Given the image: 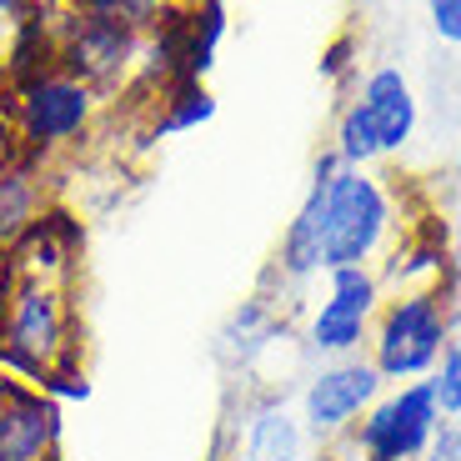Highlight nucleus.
<instances>
[{"label": "nucleus", "mask_w": 461, "mask_h": 461, "mask_svg": "<svg viewBox=\"0 0 461 461\" xmlns=\"http://www.w3.org/2000/svg\"><path fill=\"white\" fill-rule=\"evenodd\" d=\"M11 296L0 326V371L35 386H76L86 361L81 306V230L66 211H50L31 236L0 251Z\"/></svg>", "instance_id": "obj_1"}, {"label": "nucleus", "mask_w": 461, "mask_h": 461, "mask_svg": "<svg viewBox=\"0 0 461 461\" xmlns=\"http://www.w3.org/2000/svg\"><path fill=\"white\" fill-rule=\"evenodd\" d=\"M406 236L402 201L376 166H346L331 150L316 156L312 185L296 216L281 230V246L261 286L286 301H306L312 281L336 266H381Z\"/></svg>", "instance_id": "obj_2"}, {"label": "nucleus", "mask_w": 461, "mask_h": 461, "mask_svg": "<svg viewBox=\"0 0 461 461\" xmlns=\"http://www.w3.org/2000/svg\"><path fill=\"white\" fill-rule=\"evenodd\" d=\"M0 101H5L15 150H25V156H35L46 166L66 161V156H81V146H91L101 136L105 115H111V105L91 86L76 81L70 70H60L56 60H46L41 35L0 76Z\"/></svg>", "instance_id": "obj_3"}, {"label": "nucleus", "mask_w": 461, "mask_h": 461, "mask_svg": "<svg viewBox=\"0 0 461 461\" xmlns=\"http://www.w3.org/2000/svg\"><path fill=\"white\" fill-rule=\"evenodd\" d=\"M456 316H461L456 276L427 281V286H392L376 312V326H371L366 361L381 371L386 386L427 381L441 351H447V341L456 336Z\"/></svg>", "instance_id": "obj_4"}, {"label": "nucleus", "mask_w": 461, "mask_h": 461, "mask_svg": "<svg viewBox=\"0 0 461 461\" xmlns=\"http://www.w3.org/2000/svg\"><path fill=\"white\" fill-rule=\"evenodd\" d=\"M421 131V101H416V86L406 81L402 66H371L366 76H357V91L351 101L336 111L331 126V156L346 166H376L406 156V146Z\"/></svg>", "instance_id": "obj_5"}, {"label": "nucleus", "mask_w": 461, "mask_h": 461, "mask_svg": "<svg viewBox=\"0 0 461 461\" xmlns=\"http://www.w3.org/2000/svg\"><path fill=\"white\" fill-rule=\"evenodd\" d=\"M386 301V281L376 266H336L321 281H312L301 306V357L306 361H341L361 357L371 341L376 312Z\"/></svg>", "instance_id": "obj_6"}, {"label": "nucleus", "mask_w": 461, "mask_h": 461, "mask_svg": "<svg viewBox=\"0 0 461 461\" xmlns=\"http://www.w3.org/2000/svg\"><path fill=\"white\" fill-rule=\"evenodd\" d=\"M381 392H386V381L366 361V351L341 361H312V371L301 376V392H296V416H301V431H306V447L312 451L341 447Z\"/></svg>", "instance_id": "obj_7"}, {"label": "nucleus", "mask_w": 461, "mask_h": 461, "mask_svg": "<svg viewBox=\"0 0 461 461\" xmlns=\"http://www.w3.org/2000/svg\"><path fill=\"white\" fill-rule=\"evenodd\" d=\"M441 427L437 396L427 381H396L371 402V411L346 437L351 461H421Z\"/></svg>", "instance_id": "obj_8"}, {"label": "nucleus", "mask_w": 461, "mask_h": 461, "mask_svg": "<svg viewBox=\"0 0 461 461\" xmlns=\"http://www.w3.org/2000/svg\"><path fill=\"white\" fill-rule=\"evenodd\" d=\"M291 312H296V301L276 296L266 286H256V296H246L241 306L226 312V321L211 336V357L226 371L230 386L261 381V366L271 361V351L281 341H291Z\"/></svg>", "instance_id": "obj_9"}, {"label": "nucleus", "mask_w": 461, "mask_h": 461, "mask_svg": "<svg viewBox=\"0 0 461 461\" xmlns=\"http://www.w3.org/2000/svg\"><path fill=\"white\" fill-rule=\"evenodd\" d=\"M0 461H60L56 396L11 371H0Z\"/></svg>", "instance_id": "obj_10"}, {"label": "nucleus", "mask_w": 461, "mask_h": 461, "mask_svg": "<svg viewBox=\"0 0 461 461\" xmlns=\"http://www.w3.org/2000/svg\"><path fill=\"white\" fill-rule=\"evenodd\" d=\"M50 171H56V166L35 161L25 150L0 156V251L15 246L21 236H31L50 211H60Z\"/></svg>", "instance_id": "obj_11"}, {"label": "nucleus", "mask_w": 461, "mask_h": 461, "mask_svg": "<svg viewBox=\"0 0 461 461\" xmlns=\"http://www.w3.org/2000/svg\"><path fill=\"white\" fill-rule=\"evenodd\" d=\"M46 5L50 0H0V76L31 50L35 25H41Z\"/></svg>", "instance_id": "obj_12"}, {"label": "nucleus", "mask_w": 461, "mask_h": 461, "mask_svg": "<svg viewBox=\"0 0 461 461\" xmlns=\"http://www.w3.org/2000/svg\"><path fill=\"white\" fill-rule=\"evenodd\" d=\"M427 386H431V396H437L441 421H461V331L447 341V351H441V361L431 366Z\"/></svg>", "instance_id": "obj_13"}, {"label": "nucleus", "mask_w": 461, "mask_h": 461, "mask_svg": "<svg viewBox=\"0 0 461 461\" xmlns=\"http://www.w3.org/2000/svg\"><path fill=\"white\" fill-rule=\"evenodd\" d=\"M427 5V25L441 46L461 50V0H421Z\"/></svg>", "instance_id": "obj_14"}, {"label": "nucleus", "mask_w": 461, "mask_h": 461, "mask_svg": "<svg viewBox=\"0 0 461 461\" xmlns=\"http://www.w3.org/2000/svg\"><path fill=\"white\" fill-rule=\"evenodd\" d=\"M421 461H461V421H441Z\"/></svg>", "instance_id": "obj_15"}, {"label": "nucleus", "mask_w": 461, "mask_h": 461, "mask_svg": "<svg viewBox=\"0 0 461 461\" xmlns=\"http://www.w3.org/2000/svg\"><path fill=\"white\" fill-rule=\"evenodd\" d=\"M346 56H351V35H341V41H336V46L326 50V60H321V70L331 76V81H341V76H346V66H351Z\"/></svg>", "instance_id": "obj_16"}, {"label": "nucleus", "mask_w": 461, "mask_h": 461, "mask_svg": "<svg viewBox=\"0 0 461 461\" xmlns=\"http://www.w3.org/2000/svg\"><path fill=\"white\" fill-rule=\"evenodd\" d=\"M447 256H451V276H456V286H461V216L447 226Z\"/></svg>", "instance_id": "obj_17"}, {"label": "nucleus", "mask_w": 461, "mask_h": 461, "mask_svg": "<svg viewBox=\"0 0 461 461\" xmlns=\"http://www.w3.org/2000/svg\"><path fill=\"white\" fill-rule=\"evenodd\" d=\"M5 296H11V276H5V261H0V326H5Z\"/></svg>", "instance_id": "obj_18"}, {"label": "nucleus", "mask_w": 461, "mask_h": 461, "mask_svg": "<svg viewBox=\"0 0 461 461\" xmlns=\"http://www.w3.org/2000/svg\"><path fill=\"white\" fill-rule=\"evenodd\" d=\"M451 181H456V196H461V140H456V161H451Z\"/></svg>", "instance_id": "obj_19"}, {"label": "nucleus", "mask_w": 461, "mask_h": 461, "mask_svg": "<svg viewBox=\"0 0 461 461\" xmlns=\"http://www.w3.org/2000/svg\"><path fill=\"white\" fill-rule=\"evenodd\" d=\"M351 5H357V11H371V5H381V0H351Z\"/></svg>", "instance_id": "obj_20"}, {"label": "nucleus", "mask_w": 461, "mask_h": 461, "mask_svg": "<svg viewBox=\"0 0 461 461\" xmlns=\"http://www.w3.org/2000/svg\"><path fill=\"white\" fill-rule=\"evenodd\" d=\"M276 461H306V456H276Z\"/></svg>", "instance_id": "obj_21"}, {"label": "nucleus", "mask_w": 461, "mask_h": 461, "mask_svg": "<svg viewBox=\"0 0 461 461\" xmlns=\"http://www.w3.org/2000/svg\"><path fill=\"white\" fill-rule=\"evenodd\" d=\"M211 461H226V456H216V451H211Z\"/></svg>", "instance_id": "obj_22"}]
</instances>
